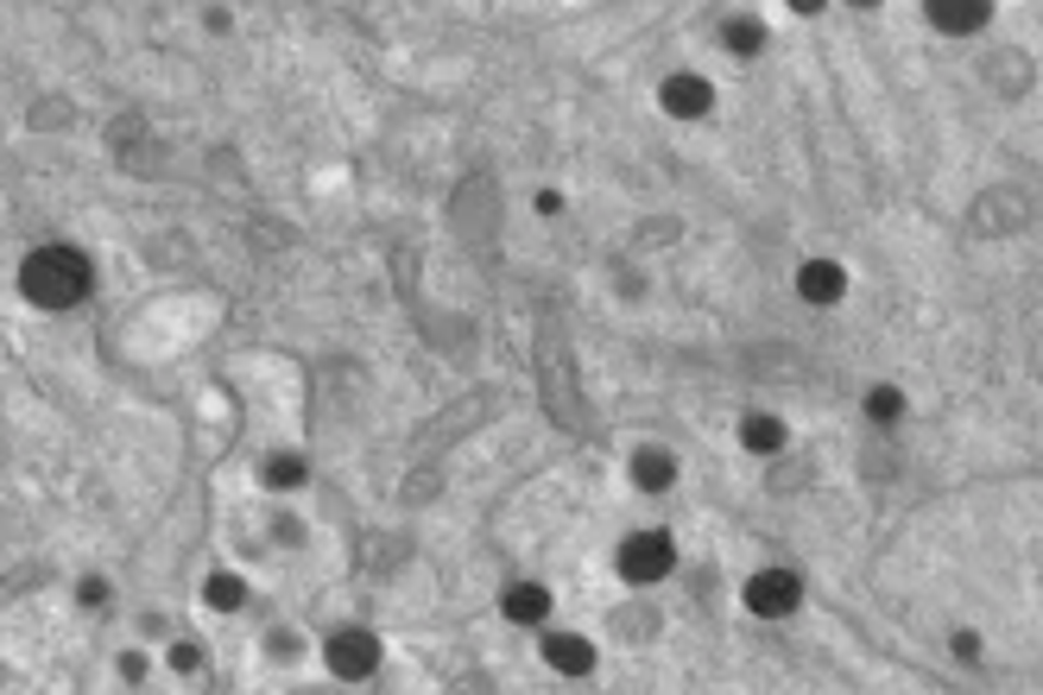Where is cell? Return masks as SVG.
<instances>
[{
	"mask_svg": "<svg viewBox=\"0 0 1043 695\" xmlns=\"http://www.w3.org/2000/svg\"><path fill=\"white\" fill-rule=\"evenodd\" d=\"M727 45H740V51H752V45H759V26H727Z\"/></svg>",
	"mask_w": 1043,
	"mask_h": 695,
	"instance_id": "obj_14",
	"label": "cell"
},
{
	"mask_svg": "<svg viewBox=\"0 0 1043 695\" xmlns=\"http://www.w3.org/2000/svg\"><path fill=\"white\" fill-rule=\"evenodd\" d=\"M791 7H797V13H816V7H822V0H791Z\"/></svg>",
	"mask_w": 1043,
	"mask_h": 695,
	"instance_id": "obj_15",
	"label": "cell"
},
{
	"mask_svg": "<svg viewBox=\"0 0 1043 695\" xmlns=\"http://www.w3.org/2000/svg\"><path fill=\"white\" fill-rule=\"evenodd\" d=\"M550 664L564 670V676H582V670L595 664V651H589L582 638H550Z\"/></svg>",
	"mask_w": 1043,
	"mask_h": 695,
	"instance_id": "obj_8",
	"label": "cell"
},
{
	"mask_svg": "<svg viewBox=\"0 0 1043 695\" xmlns=\"http://www.w3.org/2000/svg\"><path fill=\"white\" fill-rule=\"evenodd\" d=\"M209 601H215V607H235V601H240V582H235V575H215V582H209Z\"/></svg>",
	"mask_w": 1043,
	"mask_h": 695,
	"instance_id": "obj_12",
	"label": "cell"
},
{
	"mask_svg": "<svg viewBox=\"0 0 1043 695\" xmlns=\"http://www.w3.org/2000/svg\"><path fill=\"white\" fill-rule=\"evenodd\" d=\"M861 7H873V0H861Z\"/></svg>",
	"mask_w": 1043,
	"mask_h": 695,
	"instance_id": "obj_16",
	"label": "cell"
},
{
	"mask_svg": "<svg viewBox=\"0 0 1043 695\" xmlns=\"http://www.w3.org/2000/svg\"><path fill=\"white\" fill-rule=\"evenodd\" d=\"M804 298L809 303L841 298V266H804Z\"/></svg>",
	"mask_w": 1043,
	"mask_h": 695,
	"instance_id": "obj_9",
	"label": "cell"
},
{
	"mask_svg": "<svg viewBox=\"0 0 1043 695\" xmlns=\"http://www.w3.org/2000/svg\"><path fill=\"white\" fill-rule=\"evenodd\" d=\"M929 20L943 32H974L986 20V0H929Z\"/></svg>",
	"mask_w": 1043,
	"mask_h": 695,
	"instance_id": "obj_5",
	"label": "cell"
},
{
	"mask_svg": "<svg viewBox=\"0 0 1043 695\" xmlns=\"http://www.w3.org/2000/svg\"><path fill=\"white\" fill-rule=\"evenodd\" d=\"M664 570H671V538H664V531H639V538H626L620 544V575L626 582H657Z\"/></svg>",
	"mask_w": 1043,
	"mask_h": 695,
	"instance_id": "obj_2",
	"label": "cell"
},
{
	"mask_svg": "<svg viewBox=\"0 0 1043 695\" xmlns=\"http://www.w3.org/2000/svg\"><path fill=\"white\" fill-rule=\"evenodd\" d=\"M20 285H26V298L38 303V310H70V303L90 291V266H83L70 247H38L26 260V273H20Z\"/></svg>",
	"mask_w": 1043,
	"mask_h": 695,
	"instance_id": "obj_1",
	"label": "cell"
},
{
	"mask_svg": "<svg viewBox=\"0 0 1043 695\" xmlns=\"http://www.w3.org/2000/svg\"><path fill=\"white\" fill-rule=\"evenodd\" d=\"M632 475H639V481H645V487H664V481H671V462H664V455H657V450H645V455H639V462H632Z\"/></svg>",
	"mask_w": 1043,
	"mask_h": 695,
	"instance_id": "obj_10",
	"label": "cell"
},
{
	"mask_svg": "<svg viewBox=\"0 0 1043 695\" xmlns=\"http://www.w3.org/2000/svg\"><path fill=\"white\" fill-rule=\"evenodd\" d=\"M746 443H752V450H778V423L752 418V423H746Z\"/></svg>",
	"mask_w": 1043,
	"mask_h": 695,
	"instance_id": "obj_11",
	"label": "cell"
},
{
	"mask_svg": "<svg viewBox=\"0 0 1043 695\" xmlns=\"http://www.w3.org/2000/svg\"><path fill=\"white\" fill-rule=\"evenodd\" d=\"M664 108H671V115H702V108H709V83H702V76H671V83H664Z\"/></svg>",
	"mask_w": 1043,
	"mask_h": 695,
	"instance_id": "obj_6",
	"label": "cell"
},
{
	"mask_svg": "<svg viewBox=\"0 0 1043 695\" xmlns=\"http://www.w3.org/2000/svg\"><path fill=\"white\" fill-rule=\"evenodd\" d=\"M746 607H752V613H791V607H797V582L784 570L752 575V582H746Z\"/></svg>",
	"mask_w": 1043,
	"mask_h": 695,
	"instance_id": "obj_4",
	"label": "cell"
},
{
	"mask_svg": "<svg viewBox=\"0 0 1043 695\" xmlns=\"http://www.w3.org/2000/svg\"><path fill=\"white\" fill-rule=\"evenodd\" d=\"M374 658H380L374 633H335L329 638V670H335V676H367Z\"/></svg>",
	"mask_w": 1043,
	"mask_h": 695,
	"instance_id": "obj_3",
	"label": "cell"
},
{
	"mask_svg": "<svg viewBox=\"0 0 1043 695\" xmlns=\"http://www.w3.org/2000/svg\"><path fill=\"white\" fill-rule=\"evenodd\" d=\"M866 411H873L879 423H886V418H898V393H886V386H879V393L866 398Z\"/></svg>",
	"mask_w": 1043,
	"mask_h": 695,
	"instance_id": "obj_13",
	"label": "cell"
},
{
	"mask_svg": "<svg viewBox=\"0 0 1043 695\" xmlns=\"http://www.w3.org/2000/svg\"><path fill=\"white\" fill-rule=\"evenodd\" d=\"M544 613H550V595H544V588H532V582L507 595V620H512V626H537Z\"/></svg>",
	"mask_w": 1043,
	"mask_h": 695,
	"instance_id": "obj_7",
	"label": "cell"
}]
</instances>
